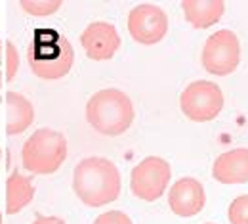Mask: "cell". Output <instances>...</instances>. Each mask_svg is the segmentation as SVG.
<instances>
[{
	"instance_id": "1",
	"label": "cell",
	"mask_w": 248,
	"mask_h": 224,
	"mask_svg": "<svg viewBox=\"0 0 248 224\" xmlns=\"http://www.w3.org/2000/svg\"><path fill=\"white\" fill-rule=\"evenodd\" d=\"M121 172L107 157H86L73 172V192L88 207H103L121 195Z\"/></svg>"
},
{
	"instance_id": "2",
	"label": "cell",
	"mask_w": 248,
	"mask_h": 224,
	"mask_svg": "<svg viewBox=\"0 0 248 224\" xmlns=\"http://www.w3.org/2000/svg\"><path fill=\"white\" fill-rule=\"evenodd\" d=\"M29 67L42 81L63 79L75 62L71 42L56 29H36L27 50Z\"/></svg>"
},
{
	"instance_id": "3",
	"label": "cell",
	"mask_w": 248,
	"mask_h": 224,
	"mask_svg": "<svg viewBox=\"0 0 248 224\" xmlns=\"http://www.w3.org/2000/svg\"><path fill=\"white\" fill-rule=\"evenodd\" d=\"M136 109L130 96L121 88L97 90L86 102V121L103 136H119L132 127Z\"/></svg>"
},
{
	"instance_id": "4",
	"label": "cell",
	"mask_w": 248,
	"mask_h": 224,
	"mask_svg": "<svg viewBox=\"0 0 248 224\" xmlns=\"http://www.w3.org/2000/svg\"><path fill=\"white\" fill-rule=\"evenodd\" d=\"M67 159V138L52 128H38L21 150L23 169L34 174H52Z\"/></svg>"
},
{
	"instance_id": "5",
	"label": "cell",
	"mask_w": 248,
	"mask_h": 224,
	"mask_svg": "<svg viewBox=\"0 0 248 224\" xmlns=\"http://www.w3.org/2000/svg\"><path fill=\"white\" fill-rule=\"evenodd\" d=\"M180 107L189 121L208 123L223 109V92L212 81H195L182 92Z\"/></svg>"
},
{
	"instance_id": "6",
	"label": "cell",
	"mask_w": 248,
	"mask_h": 224,
	"mask_svg": "<svg viewBox=\"0 0 248 224\" xmlns=\"http://www.w3.org/2000/svg\"><path fill=\"white\" fill-rule=\"evenodd\" d=\"M172 178L170 163L162 157H145L140 161L130 174V190L138 199L143 201H156L166 192Z\"/></svg>"
},
{
	"instance_id": "7",
	"label": "cell",
	"mask_w": 248,
	"mask_h": 224,
	"mask_svg": "<svg viewBox=\"0 0 248 224\" xmlns=\"http://www.w3.org/2000/svg\"><path fill=\"white\" fill-rule=\"evenodd\" d=\"M241 62V42L229 29L210 34L202 46V67L216 77L233 73Z\"/></svg>"
},
{
	"instance_id": "8",
	"label": "cell",
	"mask_w": 248,
	"mask_h": 224,
	"mask_svg": "<svg viewBox=\"0 0 248 224\" xmlns=\"http://www.w3.org/2000/svg\"><path fill=\"white\" fill-rule=\"evenodd\" d=\"M128 33L136 42L153 46L168 33V16L156 4H138L128 14Z\"/></svg>"
},
{
	"instance_id": "9",
	"label": "cell",
	"mask_w": 248,
	"mask_h": 224,
	"mask_svg": "<svg viewBox=\"0 0 248 224\" xmlns=\"http://www.w3.org/2000/svg\"><path fill=\"white\" fill-rule=\"evenodd\" d=\"M80 44L86 56L93 62H107L111 60L121 48V34L113 23L107 21H93L82 34Z\"/></svg>"
},
{
	"instance_id": "10",
	"label": "cell",
	"mask_w": 248,
	"mask_h": 224,
	"mask_svg": "<svg viewBox=\"0 0 248 224\" xmlns=\"http://www.w3.org/2000/svg\"><path fill=\"white\" fill-rule=\"evenodd\" d=\"M204 203H206V193L202 184L191 176L176 180L168 192V205L172 213L182 219L199 215L204 209Z\"/></svg>"
},
{
	"instance_id": "11",
	"label": "cell",
	"mask_w": 248,
	"mask_h": 224,
	"mask_svg": "<svg viewBox=\"0 0 248 224\" xmlns=\"http://www.w3.org/2000/svg\"><path fill=\"white\" fill-rule=\"evenodd\" d=\"M212 176L219 184L248 182V148H237L219 154L212 165Z\"/></svg>"
},
{
	"instance_id": "12",
	"label": "cell",
	"mask_w": 248,
	"mask_h": 224,
	"mask_svg": "<svg viewBox=\"0 0 248 224\" xmlns=\"http://www.w3.org/2000/svg\"><path fill=\"white\" fill-rule=\"evenodd\" d=\"M34 121V107L31 100L21 92L10 90L6 94V134L16 136L25 132Z\"/></svg>"
},
{
	"instance_id": "13",
	"label": "cell",
	"mask_w": 248,
	"mask_h": 224,
	"mask_svg": "<svg viewBox=\"0 0 248 224\" xmlns=\"http://www.w3.org/2000/svg\"><path fill=\"white\" fill-rule=\"evenodd\" d=\"M182 10L195 29H208L221 19L225 4L223 0H184Z\"/></svg>"
},
{
	"instance_id": "14",
	"label": "cell",
	"mask_w": 248,
	"mask_h": 224,
	"mask_svg": "<svg viewBox=\"0 0 248 224\" xmlns=\"http://www.w3.org/2000/svg\"><path fill=\"white\" fill-rule=\"evenodd\" d=\"M34 197V186L31 178H27L21 172H12L6 180V213L17 215L23 211Z\"/></svg>"
},
{
	"instance_id": "15",
	"label": "cell",
	"mask_w": 248,
	"mask_h": 224,
	"mask_svg": "<svg viewBox=\"0 0 248 224\" xmlns=\"http://www.w3.org/2000/svg\"><path fill=\"white\" fill-rule=\"evenodd\" d=\"M21 10L34 17H48L63 6V0H21Z\"/></svg>"
},
{
	"instance_id": "16",
	"label": "cell",
	"mask_w": 248,
	"mask_h": 224,
	"mask_svg": "<svg viewBox=\"0 0 248 224\" xmlns=\"http://www.w3.org/2000/svg\"><path fill=\"white\" fill-rule=\"evenodd\" d=\"M227 219L231 224H248V193L239 195L231 201L227 209Z\"/></svg>"
},
{
	"instance_id": "17",
	"label": "cell",
	"mask_w": 248,
	"mask_h": 224,
	"mask_svg": "<svg viewBox=\"0 0 248 224\" xmlns=\"http://www.w3.org/2000/svg\"><path fill=\"white\" fill-rule=\"evenodd\" d=\"M4 48H6V81L8 83H14L16 75H17V69H19V54H17V48L12 40H6L4 42Z\"/></svg>"
},
{
	"instance_id": "18",
	"label": "cell",
	"mask_w": 248,
	"mask_h": 224,
	"mask_svg": "<svg viewBox=\"0 0 248 224\" xmlns=\"http://www.w3.org/2000/svg\"><path fill=\"white\" fill-rule=\"evenodd\" d=\"M93 224H132V219L123 213V211H107V213H101Z\"/></svg>"
},
{
	"instance_id": "19",
	"label": "cell",
	"mask_w": 248,
	"mask_h": 224,
	"mask_svg": "<svg viewBox=\"0 0 248 224\" xmlns=\"http://www.w3.org/2000/svg\"><path fill=\"white\" fill-rule=\"evenodd\" d=\"M31 224H65L63 219L60 217H54V215H50V217H44V215H38Z\"/></svg>"
},
{
	"instance_id": "20",
	"label": "cell",
	"mask_w": 248,
	"mask_h": 224,
	"mask_svg": "<svg viewBox=\"0 0 248 224\" xmlns=\"http://www.w3.org/2000/svg\"><path fill=\"white\" fill-rule=\"evenodd\" d=\"M2 50H4V42L0 40V62H2Z\"/></svg>"
},
{
	"instance_id": "21",
	"label": "cell",
	"mask_w": 248,
	"mask_h": 224,
	"mask_svg": "<svg viewBox=\"0 0 248 224\" xmlns=\"http://www.w3.org/2000/svg\"><path fill=\"white\" fill-rule=\"evenodd\" d=\"M2 77H4V75L0 73V88H2V83H4V79H2Z\"/></svg>"
},
{
	"instance_id": "22",
	"label": "cell",
	"mask_w": 248,
	"mask_h": 224,
	"mask_svg": "<svg viewBox=\"0 0 248 224\" xmlns=\"http://www.w3.org/2000/svg\"><path fill=\"white\" fill-rule=\"evenodd\" d=\"M0 224H2V213H0Z\"/></svg>"
},
{
	"instance_id": "23",
	"label": "cell",
	"mask_w": 248,
	"mask_h": 224,
	"mask_svg": "<svg viewBox=\"0 0 248 224\" xmlns=\"http://www.w3.org/2000/svg\"><path fill=\"white\" fill-rule=\"evenodd\" d=\"M0 159H2V150H0Z\"/></svg>"
},
{
	"instance_id": "24",
	"label": "cell",
	"mask_w": 248,
	"mask_h": 224,
	"mask_svg": "<svg viewBox=\"0 0 248 224\" xmlns=\"http://www.w3.org/2000/svg\"><path fill=\"white\" fill-rule=\"evenodd\" d=\"M206 224H212V223H206Z\"/></svg>"
}]
</instances>
